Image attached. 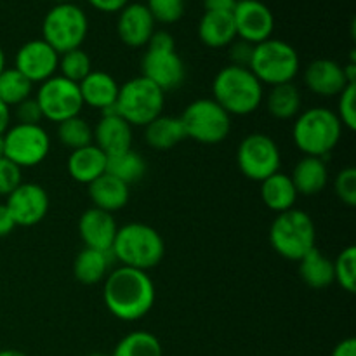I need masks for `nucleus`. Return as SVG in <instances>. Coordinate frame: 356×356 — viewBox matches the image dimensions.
<instances>
[{"mask_svg": "<svg viewBox=\"0 0 356 356\" xmlns=\"http://www.w3.org/2000/svg\"><path fill=\"white\" fill-rule=\"evenodd\" d=\"M103 299L111 315L124 322H136L152 312L155 285L146 271L120 266L106 275Z\"/></svg>", "mask_w": 356, "mask_h": 356, "instance_id": "1", "label": "nucleus"}, {"mask_svg": "<svg viewBox=\"0 0 356 356\" xmlns=\"http://www.w3.org/2000/svg\"><path fill=\"white\" fill-rule=\"evenodd\" d=\"M263 83L243 66L228 65L221 68L212 82V99L229 115H250L263 103Z\"/></svg>", "mask_w": 356, "mask_h": 356, "instance_id": "2", "label": "nucleus"}, {"mask_svg": "<svg viewBox=\"0 0 356 356\" xmlns=\"http://www.w3.org/2000/svg\"><path fill=\"white\" fill-rule=\"evenodd\" d=\"M111 254L122 266L148 271L159 266L165 254L162 235L145 222H129L118 228Z\"/></svg>", "mask_w": 356, "mask_h": 356, "instance_id": "3", "label": "nucleus"}, {"mask_svg": "<svg viewBox=\"0 0 356 356\" xmlns=\"http://www.w3.org/2000/svg\"><path fill=\"white\" fill-rule=\"evenodd\" d=\"M343 134V124L336 111L316 106L302 111L292 127V139L305 156L325 159L337 145Z\"/></svg>", "mask_w": 356, "mask_h": 356, "instance_id": "4", "label": "nucleus"}, {"mask_svg": "<svg viewBox=\"0 0 356 356\" xmlns=\"http://www.w3.org/2000/svg\"><path fill=\"white\" fill-rule=\"evenodd\" d=\"M165 106V92L145 76H134L122 83L118 89L117 113L136 127H146L152 120L160 117Z\"/></svg>", "mask_w": 356, "mask_h": 356, "instance_id": "5", "label": "nucleus"}, {"mask_svg": "<svg viewBox=\"0 0 356 356\" xmlns=\"http://www.w3.org/2000/svg\"><path fill=\"white\" fill-rule=\"evenodd\" d=\"M270 242L275 252L289 261H301L315 249L316 229L313 219L299 209H291L275 218L270 228Z\"/></svg>", "mask_w": 356, "mask_h": 356, "instance_id": "6", "label": "nucleus"}, {"mask_svg": "<svg viewBox=\"0 0 356 356\" xmlns=\"http://www.w3.org/2000/svg\"><path fill=\"white\" fill-rule=\"evenodd\" d=\"M87 31V14L73 2L56 3L42 21V40L47 42L58 54L79 49L86 40Z\"/></svg>", "mask_w": 356, "mask_h": 356, "instance_id": "7", "label": "nucleus"}, {"mask_svg": "<svg viewBox=\"0 0 356 356\" xmlns=\"http://www.w3.org/2000/svg\"><path fill=\"white\" fill-rule=\"evenodd\" d=\"M299 54L291 44L278 38H268L254 45L249 70L261 83L280 86L289 83L299 73Z\"/></svg>", "mask_w": 356, "mask_h": 356, "instance_id": "8", "label": "nucleus"}, {"mask_svg": "<svg viewBox=\"0 0 356 356\" xmlns=\"http://www.w3.org/2000/svg\"><path fill=\"white\" fill-rule=\"evenodd\" d=\"M179 118L186 138L202 145H218L232 132V117L209 97L188 104Z\"/></svg>", "mask_w": 356, "mask_h": 356, "instance_id": "9", "label": "nucleus"}, {"mask_svg": "<svg viewBox=\"0 0 356 356\" xmlns=\"http://www.w3.org/2000/svg\"><path fill=\"white\" fill-rule=\"evenodd\" d=\"M51 152V138L42 125H10L3 134V156L21 169L44 162Z\"/></svg>", "mask_w": 356, "mask_h": 356, "instance_id": "10", "label": "nucleus"}, {"mask_svg": "<svg viewBox=\"0 0 356 356\" xmlns=\"http://www.w3.org/2000/svg\"><path fill=\"white\" fill-rule=\"evenodd\" d=\"M236 163L247 179L264 181L280 170L282 155L273 138L261 132L245 136L236 149Z\"/></svg>", "mask_w": 356, "mask_h": 356, "instance_id": "11", "label": "nucleus"}, {"mask_svg": "<svg viewBox=\"0 0 356 356\" xmlns=\"http://www.w3.org/2000/svg\"><path fill=\"white\" fill-rule=\"evenodd\" d=\"M35 99H37L45 120L54 122V124H61L63 120L79 117L83 108L79 83L61 75H54L42 82Z\"/></svg>", "mask_w": 356, "mask_h": 356, "instance_id": "12", "label": "nucleus"}, {"mask_svg": "<svg viewBox=\"0 0 356 356\" xmlns=\"http://www.w3.org/2000/svg\"><path fill=\"white\" fill-rule=\"evenodd\" d=\"M236 38L257 45L271 38L275 30V16L261 0H236L233 9Z\"/></svg>", "mask_w": 356, "mask_h": 356, "instance_id": "13", "label": "nucleus"}, {"mask_svg": "<svg viewBox=\"0 0 356 356\" xmlns=\"http://www.w3.org/2000/svg\"><path fill=\"white\" fill-rule=\"evenodd\" d=\"M59 54L42 38L21 45L14 58V68L31 83H42L58 72Z\"/></svg>", "mask_w": 356, "mask_h": 356, "instance_id": "14", "label": "nucleus"}, {"mask_svg": "<svg viewBox=\"0 0 356 356\" xmlns=\"http://www.w3.org/2000/svg\"><path fill=\"white\" fill-rule=\"evenodd\" d=\"M141 72L145 79L155 83L163 92L183 86L186 68L176 51L148 49L141 59Z\"/></svg>", "mask_w": 356, "mask_h": 356, "instance_id": "15", "label": "nucleus"}, {"mask_svg": "<svg viewBox=\"0 0 356 356\" xmlns=\"http://www.w3.org/2000/svg\"><path fill=\"white\" fill-rule=\"evenodd\" d=\"M6 207L9 209L16 226L30 228L47 216L49 195L40 184L21 183L7 197Z\"/></svg>", "mask_w": 356, "mask_h": 356, "instance_id": "16", "label": "nucleus"}, {"mask_svg": "<svg viewBox=\"0 0 356 356\" xmlns=\"http://www.w3.org/2000/svg\"><path fill=\"white\" fill-rule=\"evenodd\" d=\"M103 117L92 129V141L106 156L132 149V127L117 113V108L101 111Z\"/></svg>", "mask_w": 356, "mask_h": 356, "instance_id": "17", "label": "nucleus"}, {"mask_svg": "<svg viewBox=\"0 0 356 356\" xmlns=\"http://www.w3.org/2000/svg\"><path fill=\"white\" fill-rule=\"evenodd\" d=\"M153 31H155V19L149 14L146 3L129 2L118 13L117 33L129 47L138 49L148 45Z\"/></svg>", "mask_w": 356, "mask_h": 356, "instance_id": "18", "label": "nucleus"}, {"mask_svg": "<svg viewBox=\"0 0 356 356\" xmlns=\"http://www.w3.org/2000/svg\"><path fill=\"white\" fill-rule=\"evenodd\" d=\"M118 226L113 214L101 209L90 207L82 214L79 221V233L87 249L111 252Z\"/></svg>", "mask_w": 356, "mask_h": 356, "instance_id": "19", "label": "nucleus"}, {"mask_svg": "<svg viewBox=\"0 0 356 356\" xmlns=\"http://www.w3.org/2000/svg\"><path fill=\"white\" fill-rule=\"evenodd\" d=\"M305 83L313 94L323 97L339 96L348 86L343 66L334 59H315L305 70Z\"/></svg>", "mask_w": 356, "mask_h": 356, "instance_id": "20", "label": "nucleus"}, {"mask_svg": "<svg viewBox=\"0 0 356 356\" xmlns=\"http://www.w3.org/2000/svg\"><path fill=\"white\" fill-rule=\"evenodd\" d=\"M79 89L80 94H82L83 104L104 111L108 110V108L115 106L120 86H118V82L110 75V73L92 70V72L79 83Z\"/></svg>", "mask_w": 356, "mask_h": 356, "instance_id": "21", "label": "nucleus"}, {"mask_svg": "<svg viewBox=\"0 0 356 356\" xmlns=\"http://www.w3.org/2000/svg\"><path fill=\"white\" fill-rule=\"evenodd\" d=\"M108 156L96 145L73 149L68 156V174L76 183L89 186L92 181L106 172Z\"/></svg>", "mask_w": 356, "mask_h": 356, "instance_id": "22", "label": "nucleus"}, {"mask_svg": "<svg viewBox=\"0 0 356 356\" xmlns=\"http://www.w3.org/2000/svg\"><path fill=\"white\" fill-rule=\"evenodd\" d=\"M198 38L211 49L228 47L233 40H236L233 14L205 10L198 23Z\"/></svg>", "mask_w": 356, "mask_h": 356, "instance_id": "23", "label": "nucleus"}, {"mask_svg": "<svg viewBox=\"0 0 356 356\" xmlns=\"http://www.w3.org/2000/svg\"><path fill=\"white\" fill-rule=\"evenodd\" d=\"M298 195L313 197L325 190L329 183V169H327L325 159L318 156H305L299 160L291 176Z\"/></svg>", "mask_w": 356, "mask_h": 356, "instance_id": "24", "label": "nucleus"}, {"mask_svg": "<svg viewBox=\"0 0 356 356\" xmlns=\"http://www.w3.org/2000/svg\"><path fill=\"white\" fill-rule=\"evenodd\" d=\"M89 197L94 207L113 214L127 205L131 193H129L127 184L104 172L89 184Z\"/></svg>", "mask_w": 356, "mask_h": 356, "instance_id": "25", "label": "nucleus"}, {"mask_svg": "<svg viewBox=\"0 0 356 356\" xmlns=\"http://www.w3.org/2000/svg\"><path fill=\"white\" fill-rule=\"evenodd\" d=\"M261 197L270 211L282 214V212L294 209L296 200H298V190H296L291 176L278 170L273 176L261 181Z\"/></svg>", "mask_w": 356, "mask_h": 356, "instance_id": "26", "label": "nucleus"}, {"mask_svg": "<svg viewBox=\"0 0 356 356\" xmlns=\"http://www.w3.org/2000/svg\"><path fill=\"white\" fill-rule=\"evenodd\" d=\"M145 139L153 149L165 152L186 139V132L179 117L160 115L145 127Z\"/></svg>", "mask_w": 356, "mask_h": 356, "instance_id": "27", "label": "nucleus"}, {"mask_svg": "<svg viewBox=\"0 0 356 356\" xmlns=\"http://www.w3.org/2000/svg\"><path fill=\"white\" fill-rule=\"evenodd\" d=\"M299 275L308 287L325 289L334 284V261L315 247L299 261Z\"/></svg>", "mask_w": 356, "mask_h": 356, "instance_id": "28", "label": "nucleus"}, {"mask_svg": "<svg viewBox=\"0 0 356 356\" xmlns=\"http://www.w3.org/2000/svg\"><path fill=\"white\" fill-rule=\"evenodd\" d=\"M302 97L298 86L292 82L273 86L266 96V108L270 115H273L278 120H289V118L298 117L301 111Z\"/></svg>", "mask_w": 356, "mask_h": 356, "instance_id": "29", "label": "nucleus"}, {"mask_svg": "<svg viewBox=\"0 0 356 356\" xmlns=\"http://www.w3.org/2000/svg\"><path fill=\"white\" fill-rule=\"evenodd\" d=\"M110 252H101L94 249H83L76 254L75 263H73V275L76 280L83 285H94L104 280L110 268Z\"/></svg>", "mask_w": 356, "mask_h": 356, "instance_id": "30", "label": "nucleus"}, {"mask_svg": "<svg viewBox=\"0 0 356 356\" xmlns=\"http://www.w3.org/2000/svg\"><path fill=\"white\" fill-rule=\"evenodd\" d=\"M146 169H148V165H146L145 159L134 149H129V152L120 153V155L108 156L106 172L120 179L127 186L141 181L143 176L146 174Z\"/></svg>", "mask_w": 356, "mask_h": 356, "instance_id": "31", "label": "nucleus"}, {"mask_svg": "<svg viewBox=\"0 0 356 356\" xmlns=\"http://www.w3.org/2000/svg\"><path fill=\"white\" fill-rule=\"evenodd\" d=\"M111 356H163V350L152 332L136 330L120 339Z\"/></svg>", "mask_w": 356, "mask_h": 356, "instance_id": "32", "label": "nucleus"}, {"mask_svg": "<svg viewBox=\"0 0 356 356\" xmlns=\"http://www.w3.org/2000/svg\"><path fill=\"white\" fill-rule=\"evenodd\" d=\"M31 90L33 83L16 68H6L0 75V101L9 108L31 97Z\"/></svg>", "mask_w": 356, "mask_h": 356, "instance_id": "33", "label": "nucleus"}, {"mask_svg": "<svg viewBox=\"0 0 356 356\" xmlns=\"http://www.w3.org/2000/svg\"><path fill=\"white\" fill-rule=\"evenodd\" d=\"M58 139L70 149H79L92 145V127L86 118L72 117L58 124Z\"/></svg>", "mask_w": 356, "mask_h": 356, "instance_id": "34", "label": "nucleus"}, {"mask_svg": "<svg viewBox=\"0 0 356 356\" xmlns=\"http://www.w3.org/2000/svg\"><path fill=\"white\" fill-rule=\"evenodd\" d=\"M58 70L61 76L80 83L90 72H92V61L83 49H73V51L59 54Z\"/></svg>", "mask_w": 356, "mask_h": 356, "instance_id": "35", "label": "nucleus"}, {"mask_svg": "<svg viewBox=\"0 0 356 356\" xmlns=\"http://www.w3.org/2000/svg\"><path fill=\"white\" fill-rule=\"evenodd\" d=\"M334 282L346 292L353 294L356 289V249L355 245L346 247L334 261Z\"/></svg>", "mask_w": 356, "mask_h": 356, "instance_id": "36", "label": "nucleus"}, {"mask_svg": "<svg viewBox=\"0 0 356 356\" xmlns=\"http://www.w3.org/2000/svg\"><path fill=\"white\" fill-rule=\"evenodd\" d=\"M155 23L172 24L184 14V0H148L146 3Z\"/></svg>", "mask_w": 356, "mask_h": 356, "instance_id": "37", "label": "nucleus"}, {"mask_svg": "<svg viewBox=\"0 0 356 356\" xmlns=\"http://www.w3.org/2000/svg\"><path fill=\"white\" fill-rule=\"evenodd\" d=\"M334 190H336L337 198L348 207L356 205V169L355 167H346L337 174L334 181Z\"/></svg>", "mask_w": 356, "mask_h": 356, "instance_id": "38", "label": "nucleus"}, {"mask_svg": "<svg viewBox=\"0 0 356 356\" xmlns=\"http://www.w3.org/2000/svg\"><path fill=\"white\" fill-rule=\"evenodd\" d=\"M356 83H348L343 92L339 94V104H337V118L341 120L343 127H348L350 131L356 129Z\"/></svg>", "mask_w": 356, "mask_h": 356, "instance_id": "39", "label": "nucleus"}, {"mask_svg": "<svg viewBox=\"0 0 356 356\" xmlns=\"http://www.w3.org/2000/svg\"><path fill=\"white\" fill-rule=\"evenodd\" d=\"M21 183H23V169L6 156H0V195L9 197Z\"/></svg>", "mask_w": 356, "mask_h": 356, "instance_id": "40", "label": "nucleus"}, {"mask_svg": "<svg viewBox=\"0 0 356 356\" xmlns=\"http://www.w3.org/2000/svg\"><path fill=\"white\" fill-rule=\"evenodd\" d=\"M14 110H16L17 124L40 125V122L44 120V115H42V110L40 106H38L35 97H28V99H24L23 103L14 106Z\"/></svg>", "mask_w": 356, "mask_h": 356, "instance_id": "41", "label": "nucleus"}, {"mask_svg": "<svg viewBox=\"0 0 356 356\" xmlns=\"http://www.w3.org/2000/svg\"><path fill=\"white\" fill-rule=\"evenodd\" d=\"M228 47H229V59H232V65L249 68L250 59H252L254 45L249 44V42L242 40V38H238V40H233Z\"/></svg>", "mask_w": 356, "mask_h": 356, "instance_id": "42", "label": "nucleus"}, {"mask_svg": "<svg viewBox=\"0 0 356 356\" xmlns=\"http://www.w3.org/2000/svg\"><path fill=\"white\" fill-rule=\"evenodd\" d=\"M148 49H159V51H176V40L172 35L165 30H155L148 42Z\"/></svg>", "mask_w": 356, "mask_h": 356, "instance_id": "43", "label": "nucleus"}, {"mask_svg": "<svg viewBox=\"0 0 356 356\" xmlns=\"http://www.w3.org/2000/svg\"><path fill=\"white\" fill-rule=\"evenodd\" d=\"M87 2L101 13H120L131 0H87Z\"/></svg>", "mask_w": 356, "mask_h": 356, "instance_id": "44", "label": "nucleus"}, {"mask_svg": "<svg viewBox=\"0 0 356 356\" xmlns=\"http://www.w3.org/2000/svg\"><path fill=\"white\" fill-rule=\"evenodd\" d=\"M14 228H16V222H14L9 209L6 207V204H0V238L13 233Z\"/></svg>", "mask_w": 356, "mask_h": 356, "instance_id": "45", "label": "nucleus"}, {"mask_svg": "<svg viewBox=\"0 0 356 356\" xmlns=\"http://www.w3.org/2000/svg\"><path fill=\"white\" fill-rule=\"evenodd\" d=\"M236 0H204L205 10H216V13H233Z\"/></svg>", "mask_w": 356, "mask_h": 356, "instance_id": "46", "label": "nucleus"}, {"mask_svg": "<svg viewBox=\"0 0 356 356\" xmlns=\"http://www.w3.org/2000/svg\"><path fill=\"white\" fill-rule=\"evenodd\" d=\"M332 356H356V339L348 337L334 348Z\"/></svg>", "mask_w": 356, "mask_h": 356, "instance_id": "47", "label": "nucleus"}, {"mask_svg": "<svg viewBox=\"0 0 356 356\" xmlns=\"http://www.w3.org/2000/svg\"><path fill=\"white\" fill-rule=\"evenodd\" d=\"M10 127V108L0 101V136L6 134L7 129Z\"/></svg>", "mask_w": 356, "mask_h": 356, "instance_id": "48", "label": "nucleus"}, {"mask_svg": "<svg viewBox=\"0 0 356 356\" xmlns=\"http://www.w3.org/2000/svg\"><path fill=\"white\" fill-rule=\"evenodd\" d=\"M343 72L348 83H356V61H350L346 66H343Z\"/></svg>", "mask_w": 356, "mask_h": 356, "instance_id": "49", "label": "nucleus"}, {"mask_svg": "<svg viewBox=\"0 0 356 356\" xmlns=\"http://www.w3.org/2000/svg\"><path fill=\"white\" fill-rule=\"evenodd\" d=\"M0 356H26L23 351H17V350H2L0 351Z\"/></svg>", "mask_w": 356, "mask_h": 356, "instance_id": "50", "label": "nucleus"}, {"mask_svg": "<svg viewBox=\"0 0 356 356\" xmlns=\"http://www.w3.org/2000/svg\"><path fill=\"white\" fill-rule=\"evenodd\" d=\"M6 54H3V49L0 47V75H2V72L6 70Z\"/></svg>", "mask_w": 356, "mask_h": 356, "instance_id": "51", "label": "nucleus"}, {"mask_svg": "<svg viewBox=\"0 0 356 356\" xmlns=\"http://www.w3.org/2000/svg\"><path fill=\"white\" fill-rule=\"evenodd\" d=\"M0 156H3V136H0Z\"/></svg>", "mask_w": 356, "mask_h": 356, "instance_id": "52", "label": "nucleus"}, {"mask_svg": "<svg viewBox=\"0 0 356 356\" xmlns=\"http://www.w3.org/2000/svg\"><path fill=\"white\" fill-rule=\"evenodd\" d=\"M52 2H56V3H68V2H72V0H52Z\"/></svg>", "mask_w": 356, "mask_h": 356, "instance_id": "53", "label": "nucleus"}, {"mask_svg": "<svg viewBox=\"0 0 356 356\" xmlns=\"http://www.w3.org/2000/svg\"><path fill=\"white\" fill-rule=\"evenodd\" d=\"M87 356H106V355H103V353H90V355H87Z\"/></svg>", "mask_w": 356, "mask_h": 356, "instance_id": "54", "label": "nucleus"}]
</instances>
